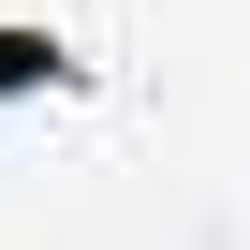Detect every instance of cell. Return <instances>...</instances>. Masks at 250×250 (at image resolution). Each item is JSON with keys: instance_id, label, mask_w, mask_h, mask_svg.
Instances as JSON below:
<instances>
[{"instance_id": "1", "label": "cell", "mask_w": 250, "mask_h": 250, "mask_svg": "<svg viewBox=\"0 0 250 250\" xmlns=\"http://www.w3.org/2000/svg\"><path fill=\"white\" fill-rule=\"evenodd\" d=\"M59 88H88L74 30H44V15H0V103H59Z\"/></svg>"}]
</instances>
